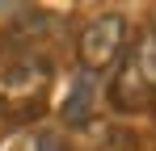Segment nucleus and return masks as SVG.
<instances>
[{
	"label": "nucleus",
	"instance_id": "obj_1",
	"mask_svg": "<svg viewBox=\"0 0 156 151\" xmlns=\"http://www.w3.org/2000/svg\"><path fill=\"white\" fill-rule=\"evenodd\" d=\"M110 105L118 113H139L156 105V29H144L122 55L118 76L110 80Z\"/></svg>",
	"mask_w": 156,
	"mask_h": 151
},
{
	"label": "nucleus",
	"instance_id": "obj_2",
	"mask_svg": "<svg viewBox=\"0 0 156 151\" xmlns=\"http://www.w3.org/2000/svg\"><path fill=\"white\" fill-rule=\"evenodd\" d=\"M47 88H51V63L34 46H4L0 50V105L38 109Z\"/></svg>",
	"mask_w": 156,
	"mask_h": 151
},
{
	"label": "nucleus",
	"instance_id": "obj_4",
	"mask_svg": "<svg viewBox=\"0 0 156 151\" xmlns=\"http://www.w3.org/2000/svg\"><path fill=\"white\" fill-rule=\"evenodd\" d=\"M97 92H101V80L80 67V72L72 76V88H68V97H63L59 118H63L68 126H84L89 118H93V109H97Z\"/></svg>",
	"mask_w": 156,
	"mask_h": 151
},
{
	"label": "nucleus",
	"instance_id": "obj_5",
	"mask_svg": "<svg viewBox=\"0 0 156 151\" xmlns=\"http://www.w3.org/2000/svg\"><path fill=\"white\" fill-rule=\"evenodd\" d=\"M34 151H68V147H63L55 134H47V139H38V147H34Z\"/></svg>",
	"mask_w": 156,
	"mask_h": 151
},
{
	"label": "nucleus",
	"instance_id": "obj_3",
	"mask_svg": "<svg viewBox=\"0 0 156 151\" xmlns=\"http://www.w3.org/2000/svg\"><path fill=\"white\" fill-rule=\"evenodd\" d=\"M122 46H127V17L122 13H101L80 29V42H76L80 67L101 76L105 67H114L122 59Z\"/></svg>",
	"mask_w": 156,
	"mask_h": 151
}]
</instances>
